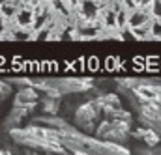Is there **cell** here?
Masks as SVG:
<instances>
[{"instance_id":"obj_1","label":"cell","mask_w":161,"mask_h":155,"mask_svg":"<svg viewBox=\"0 0 161 155\" xmlns=\"http://www.w3.org/2000/svg\"><path fill=\"white\" fill-rule=\"evenodd\" d=\"M8 136L21 148L36 150L43 155H69L60 142V129L45 127V125H21L8 131Z\"/></svg>"},{"instance_id":"obj_2","label":"cell","mask_w":161,"mask_h":155,"mask_svg":"<svg viewBox=\"0 0 161 155\" xmlns=\"http://www.w3.org/2000/svg\"><path fill=\"white\" fill-rule=\"evenodd\" d=\"M60 142L68 150V153H71V152H86V153H92V155H133V152L127 146L116 144V142H109V140H101V138H97L94 135L82 133L73 123L60 129Z\"/></svg>"},{"instance_id":"obj_3","label":"cell","mask_w":161,"mask_h":155,"mask_svg":"<svg viewBox=\"0 0 161 155\" xmlns=\"http://www.w3.org/2000/svg\"><path fill=\"white\" fill-rule=\"evenodd\" d=\"M13 86H34L41 95L62 99L66 95H80L94 90V80L82 77H43V78H13Z\"/></svg>"},{"instance_id":"obj_4","label":"cell","mask_w":161,"mask_h":155,"mask_svg":"<svg viewBox=\"0 0 161 155\" xmlns=\"http://www.w3.org/2000/svg\"><path fill=\"white\" fill-rule=\"evenodd\" d=\"M116 90L127 99H139L146 103H158L161 105V80L156 78H135L124 77L114 80Z\"/></svg>"},{"instance_id":"obj_5","label":"cell","mask_w":161,"mask_h":155,"mask_svg":"<svg viewBox=\"0 0 161 155\" xmlns=\"http://www.w3.org/2000/svg\"><path fill=\"white\" fill-rule=\"evenodd\" d=\"M103 120V110L99 107V101L97 97H90L86 101H82L79 107L75 109L73 112V125L82 131V133H88V135H94L96 127L99 125V121Z\"/></svg>"},{"instance_id":"obj_6","label":"cell","mask_w":161,"mask_h":155,"mask_svg":"<svg viewBox=\"0 0 161 155\" xmlns=\"http://www.w3.org/2000/svg\"><path fill=\"white\" fill-rule=\"evenodd\" d=\"M133 135V121H120V120H101L94 131V136L116 144H127Z\"/></svg>"},{"instance_id":"obj_7","label":"cell","mask_w":161,"mask_h":155,"mask_svg":"<svg viewBox=\"0 0 161 155\" xmlns=\"http://www.w3.org/2000/svg\"><path fill=\"white\" fill-rule=\"evenodd\" d=\"M125 101H127V105L135 116V121L139 125H146L161 135V105L131 99V97H127Z\"/></svg>"},{"instance_id":"obj_8","label":"cell","mask_w":161,"mask_h":155,"mask_svg":"<svg viewBox=\"0 0 161 155\" xmlns=\"http://www.w3.org/2000/svg\"><path fill=\"white\" fill-rule=\"evenodd\" d=\"M32 110H34V107L11 103V109H9V112H8V116L4 118V121H2V131L8 133V131L13 129V127H21V123L32 114Z\"/></svg>"},{"instance_id":"obj_9","label":"cell","mask_w":161,"mask_h":155,"mask_svg":"<svg viewBox=\"0 0 161 155\" xmlns=\"http://www.w3.org/2000/svg\"><path fill=\"white\" fill-rule=\"evenodd\" d=\"M40 99H41V92L36 90L34 86H19L13 94V103L15 105H28V107L38 109Z\"/></svg>"},{"instance_id":"obj_10","label":"cell","mask_w":161,"mask_h":155,"mask_svg":"<svg viewBox=\"0 0 161 155\" xmlns=\"http://www.w3.org/2000/svg\"><path fill=\"white\" fill-rule=\"evenodd\" d=\"M131 138L141 140L144 146H150V148L161 144V135L158 131H154V129H150V127H146V125H139V123H137V127H133Z\"/></svg>"},{"instance_id":"obj_11","label":"cell","mask_w":161,"mask_h":155,"mask_svg":"<svg viewBox=\"0 0 161 155\" xmlns=\"http://www.w3.org/2000/svg\"><path fill=\"white\" fill-rule=\"evenodd\" d=\"M97 101H99V107L103 110V118L111 116L113 112H116L118 109H122V99L118 94L114 92H105V94H96Z\"/></svg>"},{"instance_id":"obj_12","label":"cell","mask_w":161,"mask_h":155,"mask_svg":"<svg viewBox=\"0 0 161 155\" xmlns=\"http://www.w3.org/2000/svg\"><path fill=\"white\" fill-rule=\"evenodd\" d=\"M150 23H152V17H150L148 9L137 8V9L129 11L127 28H144V26H150Z\"/></svg>"},{"instance_id":"obj_13","label":"cell","mask_w":161,"mask_h":155,"mask_svg":"<svg viewBox=\"0 0 161 155\" xmlns=\"http://www.w3.org/2000/svg\"><path fill=\"white\" fill-rule=\"evenodd\" d=\"M15 24L19 26V28H25V30H28V28H32L34 26V21H36V13H34V9L32 8H28V6H23V8H19L17 9V13H15Z\"/></svg>"},{"instance_id":"obj_14","label":"cell","mask_w":161,"mask_h":155,"mask_svg":"<svg viewBox=\"0 0 161 155\" xmlns=\"http://www.w3.org/2000/svg\"><path fill=\"white\" fill-rule=\"evenodd\" d=\"M60 105H62V99H56L51 95H41L40 99V110L47 116H58Z\"/></svg>"},{"instance_id":"obj_15","label":"cell","mask_w":161,"mask_h":155,"mask_svg":"<svg viewBox=\"0 0 161 155\" xmlns=\"http://www.w3.org/2000/svg\"><path fill=\"white\" fill-rule=\"evenodd\" d=\"M9 95H13V84L9 80H2L0 78V101L8 99Z\"/></svg>"},{"instance_id":"obj_16","label":"cell","mask_w":161,"mask_h":155,"mask_svg":"<svg viewBox=\"0 0 161 155\" xmlns=\"http://www.w3.org/2000/svg\"><path fill=\"white\" fill-rule=\"evenodd\" d=\"M135 155H161V144L159 146H154V148L142 144V146H139L135 150Z\"/></svg>"},{"instance_id":"obj_17","label":"cell","mask_w":161,"mask_h":155,"mask_svg":"<svg viewBox=\"0 0 161 155\" xmlns=\"http://www.w3.org/2000/svg\"><path fill=\"white\" fill-rule=\"evenodd\" d=\"M150 36L156 39H161V19H152V23H150Z\"/></svg>"},{"instance_id":"obj_18","label":"cell","mask_w":161,"mask_h":155,"mask_svg":"<svg viewBox=\"0 0 161 155\" xmlns=\"http://www.w3.org/2000/svg\"><path fill=\"white\" fill-rule=\"evenodd\" d=\"M148 13H150L152 19H161V2L159 0H156V2L148 8Z\"/></svg>"},{"instance_id":"obj_19","label":"cell","mask_w":161,"mask_h":155,"mask_svg":"<svg viewBox=\"0 0 161 155\" xmlns=\"http://www.w3.org/2000/svg\"><path fill=\"white\" fill-rule=\"evenodd\" d=\"M23 153L25 155H43L40 152H36V150H28V148H23Z\"/></svg>"},{"instance_id":"obj_20","label":"cell","mask_w":161,"mask_h":155,"mask_svg":"<svg viewBox=\"0 0 161 155\" xmlns=\"http://www.w3.org/2000/svg\"><path fill=\"white\" fill-rule=\"evenodd\" d=\"M69 155H92V153H86V152H71Z\"/></svg>"},{"instance_id":"obj_21","label":"cell","mask_w":161,"mask_h":155,"mask_svg":"<svg viewBox=\"0 0 161 155\" xmlns=\"http://www.w3.org/2000/svg\"><path fill=\"white\" fill-rule=\"evenodd\" d=\"M0 155H13L9 150H0Z\"/></svg>"}]
</instances>
